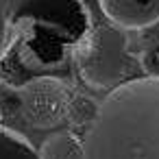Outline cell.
Returning a JSON list of instances; mask_svg holds the SVG:
<instances>
[{
	"label": "cell",
	"mask_w": 159,
	"mask_h": 159,
	"mask_svg": "<svg viewBox=\"0 0 159 159\" xmlns=\"http://www.w3.org/2000/svg\"><path fill=\"white\" fill-rule=\"evenodd\" d=\"M83 142L85 159H159V79L109 92Z\"/></svg>",
	"instance_id": "1"
},
{
	"label": "cell",
	"mask_w": 159,
	"mask_h": 159,
	"mask_svg": "<svg viewBox=\"0 0 159 159\" xmlns=\"http://www.w3.org/2000/svg\"><path fill=\"white\" fill-rule=\"evenodd\" d=\"M74 63L81 79L96 89H109L139 79V59L129 52L126 33L113 24L96 26L76 46Z\"/></svg>",
	"instance_id": "2"
},
{
	"label": "cell",
	"mask_w": 159,
	"mask_h": 159,
	"mask_svg": "<svg viewBox=\"0 0 159 159\" xmlns=\"http://www.w3.org/2000/svg\"><path fill=\"white\" fill-rule=\"evenodd\" d=\"M72 89L55 76H37L18 89L24 120L35 129H55L68 118Z\"/></svg>",
	"instance_id": "3"
},
{
	"label": "cell",
	"mask_w": 159,
	"mask_h": 159,
	"mask_svg": "<svg viewBox=\"0 0 159 159\" xmlns=\"http://www.w3.org/2000/svg\"><path fill=\"white\" fill-rule=\"evenodd\" d=\"M109 24L122 31H142L159 22V0H98Z\"/></svg>",
	"instance_id": "4"
},
{
	"label": "cell",
	"mask_w": 159,
	"mask_h": 159,
	"mask_svg": "<svg viewBox=\"0 0 159 159\" xmlns=\"http://www.w3.org/2000/svg\"><path fill=\"white\" fill-rule=\"evenodd\" d=\"M39 159H85V142L72 131H59L44 139Z\"/></svg>",
	"instance_id": "5"
},
{
	"label": "cell",
	"mask_w": 159,
	"mask_h": 159,
	"mask_svg": "<svg viewBox=\"0 0 159 159\" xmlns=\"http://www.w3.org/2000/svg\"><path fill=\"white\" fill-rule=\"evenodd\" d=\"M0 159H39V150L20 133L0 124Z\"/></svg>",
	"instance_id": "6"
},
{
	"label": "cell",
	"mask_w": 159,
	"mask_h": 159,
	"mask_svg": "<svg viewBox=\"0 0 159 159\" xmlns=\"http://www.w3.org/2000/svg\"><path fill=\"white\" fill-rule=\"evenodd\" d=\"M100 111V102H96L94 98L85 96V94H72V100H70V107H68V122L76 129L85 126L89 129L96 120Z\"/></svg>",
	"instance_id": "7"
},
{
	"label": "cell",
	"mask_w": 159,
	"mask_h": 159,
	"mask_svg": "<svg viewBox=\"0 0 159 159\" xmlns=\"http://www.w3.org/2000/svg\"><path fill=\"white\" fill-rule=\"evenodd\" d=\"M13 46V24H11V2L0 0V59Z\"/></svg>",
	"instance_id": "8"
},
{
	"label": "cell",
	"mask_w": 159,
	"mask_h": 159,
	"mask_svg": "<svg viewBox=\"0 0 159 159\" xmlns=\"http://www.w3.org/2000/svg\"><path fill=\"white\" fill-rule=\"evenodd\" d=\"M142 63V72L148 79H159V44L150 46L148 50H144V55L139 57Z\"/></svg>",
	"instance_id": "9"
}]
</instances>
